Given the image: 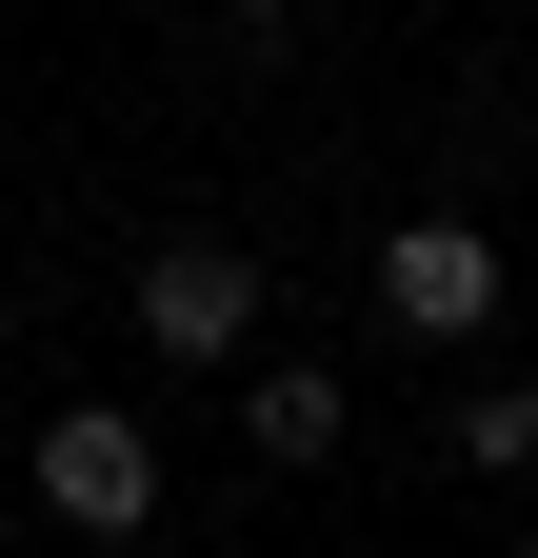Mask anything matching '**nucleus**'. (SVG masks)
Returning <instances> with one entry per match:
<instances>
[{
  "label": "nucleus",
  "mask_w": 538,
  "mask_h": 558,
  "mask_svg": "<svg viewBox=\"0 0 538 558\" xmlns=\"http://www.w3.org/2000/svg\"><path fill=\"white\" fill-rule=\"evenodd\" d=\"M21 499H40L60 538H160V418H140V399H60L40 459H21Z\"/></svg>",
  "instance_id": "1"
},
{
  "label": "nucleus",
  "mask_w": 538,
  "mask_h": 558,
  "mask_svg": "<svg viewBox=\"0 0 538 558\" xmlns=\"http://www.w3.org/2000/svg\"><path fill=\"white\" fill-rule=\"evenodd\" d=\"M240 339H259V259H240L220 220L140 240V360H240Z\"/></svg>",
  "instance_id": "2"
},
{
  "label": "nucleus",
  "mask_w": 538,
  "mask_h": 558,
  "mask_svg": "<svg viewBox=\"0 0 538 558\" xmlns=\"http://www.w3.org/2000/svg\"><path fill=\"white\" fill-rule=\"evenodd\" d=\"M359 279H379V319H399V339H439V360H458V339L499 319V279H518V259H499L479 220H399V240H379Z\"/></svg>",
  "instance_id": "3"
},
{
  "label": "nucleus",
  "mask_w": 538,
  "mask_h": 558,
  "mask_svg": "<svg viewBox=\"0 0 538 558\" xmlns=\"http://www.w3.org/2000/svg\"><path fill=\"white\" fill-rule=\"evenodd\" d=\"M340 439H359V399H340V360H259V379H240V459H259V478H319Z\"/></svg>",
  "instance_id": "4"
},
{
  "label": "nucleus",
  "mask_w": 538,
  "mask_h": 558,
  "mask_svg": "<svg viewBox=\"0 0 538 558\" xmlns=\"http://www.w3.org/2000/svg\"><path fill=\"white\" fill-rule=\"evenodd\" d=\"M458 478H538V379H499V399H458Z\"/></svg>",
  "instance_id": "5"
},
{
  "label": "nucleus",
  "mask_w": 538,
  "mask_h": 558,
  "mask_svg": "<svg viewBox=\"0 0 538 558\" xmlns=\"http://www.w3.org/2000/svg\"><path fill=\"white\" fill-rule=\"evenodd\" d=\"M199 40H220V60H240V40H280V0H199Z\"/></svg>",
  "instance_id": "6"
},
{
  "label": "nucleus",
  "mask_w": 538,
  "mask_h": 558,
  "mask_svg": "<svg viewBox=\"0 0 538 558\" xmlns=\"http://www.w3.org/2000/svg\"><path fill=\"white\" fill-rule=\"evenodd\" d=\"M0 538H21V478H0Z\"/></svg>",
  "instance_id": "7"
},
{
  "label": "nucleus",
  "mask_w": 538,
  "mask_h": 558,
  "mask_svg": "<svg viewBox=\"0 0 538 558\" xmlns=\"http://www.w3.org/2000/svg\"><path fill=\"white\" fill-rule=\"evenodd\" d=\"M518 558H538V499H518Z\"/></svg>",
  "instance_id": "8"
}]
</instances>
